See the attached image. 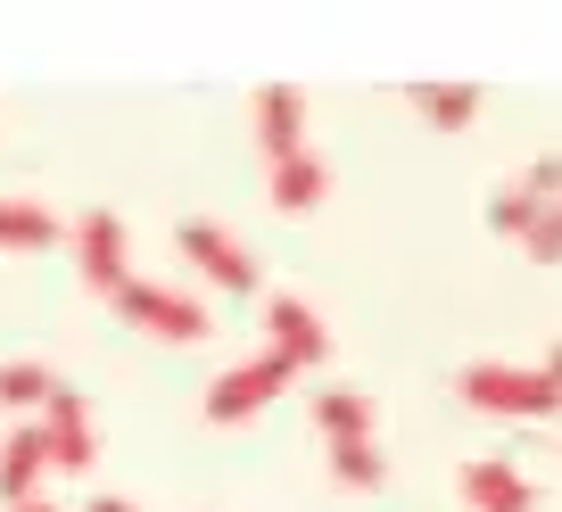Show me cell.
Here are the masks:
<instances>
[{
  "label": "cell",
  "instance_id": "obj_8",
  "mask_svg": "<svg viewBox=\"0 0 562 512\" xmlns=\"http://www.w3.org/2000/svg\"><path fill=\"white\" fill-rule=\"evenodd\" d=\"M463 504L472 512H538V488L521 479V463L480 455V463H463Z\"/></svg>",
  "mask_w": 562,
  "mask_h": 512
},
{
  "label": "cell",
  "instance_id": "obj_12",
  "mask_svg": "<svg viewBox=\"0 0 562 512\" xmlns=\"http://www.w3.org/2000/svg\"><path fill=\"white\" fill-rule=\"evenodd\" d=\"M414 116L430 124V133H472L480 83H414Z\"/></svg>",
  "mask_w": 562,
  "mask_h": 512
},
{
  "label": "cell",
  "instance_id": "obj_17",
  "mask_svg": "<svg viewBox=\"0 0 562 512\" xmlns=\"http://www.w3.org/2000/svg\"><path fill=\"white\" fill-rule=\"evenodd\" d=\"M331 479H339V488H381V479H389L381 439H339L331 446Z\"/></svg>",
  "mask_w": 562,
  "mask_h": 512
},
{
  "label": "cell",
  "instance_id": "obj_4",
  "mask_svg": "<svg viewBox=\"0 0 562 512\" xmlns=\"http://www.w3.org/2000/svg\"><path fill=\"white\" fill-rule=\"evenodd\" d=\"M290 380H299V372L281 364V355H248V364L215 372L207 380V422H248V413H265Z\"/></svg>",
  "mask_w": 562,
  "mask_h": 512
},
{
  "label": "cell",
  "instance_id": "obj_10",
  "mask_svg": "<svg viewBox=\"0 0 562 512\" xmlns=\"http://www.w3.org/2000/svg\"><path fill=\"white\" fill-rule=\"evenodd\" d=\"M257 141H265V158H306V100L290 83H265L257 91Z\"/></svg>",
  "mask_w": 562,
  "mask_h": 512
},
{
  "label": "cell",
  "instance_id": "obj_2",
  "mask_svg": "<svg viewBox=\"0 0 562 512\" xmlns=\"http://www.w3.org/2000/svg\"><path fill=\"white\" fill-rule=\"evenodd\" d=\"M116 315L133 322V331H149V339H175V348H191V339H207V306L191 298V289H175V282H124L116 289Z\"/></svg>",
  "mask_w": 562,
  "mask_h": 512
},
{
  "label": "cell",
  "instance_id": "obj_3",
  "mask_svg": "<svg viewBox=\"0 0 562 512\" xmlns=\"http://www.w3.org/2000/svg\"><path fill=\"white\" fill-rule=\"evenodd\" d=\"M175 248H182V265H199V282H207V289H232V298H240V289H257V257H248L240 231H224V224H207V215H199V224L175 231Z\"/></svg>",
  "mask_w": 562,
  "mask_h": 512
},
{
  "label": "cell",
  "instance_id": "obj_18",
  "mask_svg": "<svg viewBox=\"0 0 562 512\" xmlns=\"http://www.w3.org/2000/svg\"><path fill=\"white\" fill-rule=\"evenodd\" d=\"M521 248H529V265H562V207H546L538 224L521 231Z\"/></svg>",
  "mask_w": 562,
  "mask_h": 512
},
{
  "label": "cell",
  "instance_id": "obj_1",
  "mask_svg": "<svg viewBox=\"0 0 562 512\" xmlns=\"http://www.w3.org/2000/svg\"><path fill=\"white\" fill-rule=\"evenodd\" d=\"M456 397L472 413H505V422H546V413H562V380L554 372H538V364H463V380H456Z\"/></svg>",
  "mask_w": 562,
  "mask_h": 512
},
{
  "label": "cell",
  "instance_id": "obj_7",
  "mask_svg": "<svg viewBox=\"0 0 562 512\" xmlns=\"http://www.w3.org/2000/svg\"><path fill=\"white\" fill-rule=\"evenodd\" d=\"M265 331H273V348H265V355H281L290 372L323 364V348H331V331H323V315L306 298H265Z\"/></svg>",
  "mask_w": 562,
  "mask_h": 512
},
{
  "label": "cell",
  "instance_id": "obj_20",
  "mask_svg": "<svg viewBox=\"0 0 562 512\" xmlns=\"http://www.w3.org/2000/svg\"><path fill=\"white\" fill-rule=\"evenodd\" d=\"M83 512H140V504H133V496H91Z\"/></svg>",
  "mask_w": 562,
  "mask_h": 512
},
{
  "label": "cell",
  "instance_id": "obj_19",
  "mask_svg": "<svg viewBox=\"0 0 562 512\" xmlns=\"http://www.w3.org/2000/svg\"><path fill=\"white\" fill-rule=\"evenodd\" d=\"M521 182H529V191L546 198V207H562V158H538V166H529Z\"/></svg>",
  "mask_w": 562,
  "mask_h": 512
},
{
  "label": "cell",
  "instance_id": "obj_6",
  "mask_svg": "<svg viewBox=\"0 0 562 512\" xmlns=\"http://www.w3.org/2000/svg\"><path fill=\"white\" fill-rule=\"evenodd\" d=\"M34 422H42V439H50V471H91V463H100V430H91V406L67 389V380H58V397L34 413Z\"/></svg>",
  "mask_w": 562,
  "mask_h": 512
},
{
  "label": "cell",
  "instance_id": "obj_11",
  "mask_svg": "<svg viewBox=\"0 0 562 512\" xmlns=\"http://www.w3.org/2000/svg\"><path fill=\"white\" fill-rule=\"evenodd\" d=\"M0 248H9V257H42V248H58V215L42 207V198H0Z\"/></svg>",
  "mask_w": 562,
  "mask_h": 512
},
{
  "label": "cell",
  "instance_id": "obj_14",
  "mask_svg": "<svg viewBox=\"0 0 562 512\" xmlns=\"http://www.w3.org/2000/svg\"><path fill=\"white\" fill-rule=\"evenodd\" d=\"M58 397V372L42 364V355H9V364H0V406L9 413H42Z\"/></svg>",
  "mask_w": 562,
  "mask_h": 512
},
{
  "label": "cell",
  "instance_id": "obj_5",
  "mask_svg": "<svg viewBox=\"0 0 562 512\" xmlns=\"http://www.w3.org/2000/svg\"><path fill=\"white\" fill-rule=\"evenodd\" d=\"M75 273H83V289H100V298H116V289L133 282V240H124V224L108 207L75 215Z\"/></svg>",
  "mask_w": 562,
  "mask_h": 512
},
{
  "label": "cell",
  "instance_id": "obj_15",
  "mask_svg": "<svg viewBox=\"0 0 562 512\" xmlns=\"http://www.w3.org/2000/svg\"><path fill=\"white\" fill-rule=\"evenodd\" d=\"M315 422H323V439H331V446H339V439H372V397L339 380V389L315 397Z\"/></svg>",
  "mask_w": 562,
  "mask_h": 512
},
{
  "label": "cell",
  "instance_id": "obj_13",
  "mask_svg": "<svg viewBox=\"0 0 562 512\" xmlns=\"http://www.w3.org/2000/svg\"><path fill=\"white\" fill-rule=\"evenodd\" d=\"M323 191H331V166L306 149V158H281L273 166V207L281 215H306V207H323Z\"/></svg>",
  "mask_w": 562,
  "mask_h": 512
},
{
  "label": "cell",
  "instance_id": "obj_21",
  "mask_svg": "<svg viewBox=\"0 0 562 512\" xmlns=\"http://www.w3.org/2000/svg\"><path fill=\"white\" fill-rule=\"evenodd\" d=\"M538 372H554V380H562V339H554V348H546V364Z\"/></svg>",
  "mask_w": 562,
  "mask_h": 512
},
{
  "label": "cell",
  "instance_id": "obj_16",
  "mask_svg": "<svg viewBox=\"0 0 562 512\" xmlns=\"http://www.w3.org/2000/svg\"><path fill=\"white\" fill-rule=\"evenodd\" d=\"M538 215H546V198L529 191V182H496L488 191V231H505V240H521Z\"/></svg>",
  "mask_w": 562,
  "mask_h": 512
},
{
  "label": "cell",
  "instance_id": "obj_22",
  "mask_svg": "<svg viewBox=\"0 0 562 512\" xmlns=\"http://www.w3.org/2000/svg\"><path fill=\"white\" fill-rule=\"evenodd\" d=\"M9 512H58V504H50V496H34V504H9Z\"/></svg>",
  "mask_w": 562,
  "mask_h": 512
},
{
  "label": "cell",
  "instance_id": "obj_9",
  "mask_svg": "<svg viewBox=\"0 0 562 512\" xmlns=\"http://www.w3.org/2000/svg\"><path fill=\"white\" fill-rule=\"evenodd\" d=\"M42 471H50V439H42V422H18L0 439V504H34Z\"/></svg>",
  "mask_w": 562,
  "mask_h": 512
}]
</instances>
